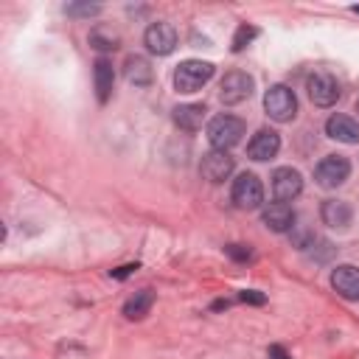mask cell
<instances>
[{"label":"cell","instance_id":"6da1fadb","mask_svg":"<svg viewBox=\"0 0 359 359\" xmlns=\"http://www.w3.org/2000/svg\"><path fill=\"white\" fill-rule=\"evenodd\" d=\"M210 79H213V65H210V62L185 59V62H180L177 70H174V90L191 95V93L202 90Z\"/></svg>","mask_w":359,"mask_h":359},{"label":"cell","instance_id":"7a4b0ae2","mask_svg":"<svg viewBox=\"0 0 359 359\" xmlns=\"http://www.w3.org/2000/svg\"><path fill=\"white\" fill-rule=\"evenodd\" d=\"M241 135H244V121L236 118V115H227L224 112V115L210 118V123H208V140L219 151H230L233 146H238L241 143Z\"/></svg>","mask_w":359,"mask_h":359},{"label":"cell","instance_id":"3957f363","mask_svg":"<svg viewBox=\"0 0 359 359\" xmlns=\"http://www.w3.org/2000/svg\"><path fill=\"white\" fill-rule=\"evenodd\" d=\"M264 109L275 123H289L297 115V95L286 84H272L264 93Z\"/></svg>","mask_w":359,"mask_h":359},{"label":"cell","instance_id":"277c9868","mask_svg":"<svg viewBox=\"0 0 359 359\" xmlns=\"http://www.w3.org/2000/svg\"><path fill=\"white\" fill-rule=\"evenodd\" d=\"M230 196H233V205L241 208V210H255L264 205V185L261 180L252 174V171H244L233 180V188H230Z\"/></svg>","mask_w":359,"mask_h":359},{"label":"cell","instance_id":"5b68a950","mask_svg":"<svg viewBox=\"0 0 359 359\" xmlns=\"http://www.w3.org/2000/svg\"><path fill=\"white\" fill-rule=\"evenodd\" d=\"M252 90H255V81H252L250 73H244V70H230V73H224V79H222V84H219V98H222V104L236 107V104L247 101V98L252 95Z\"/></svg>","mask_w":359,"mask_h":359},{"label":"cell","instance_id":"8992f818","mask_svg":"<svg viewBox=\"0 0 359 359\" xmlns=\"http://www.w3.org/2000/svg\"><path fill=\"white\" fill-rule=\"evenodd\" d=\"M348 177H351V160L342 154H325L314 165V180L323 188H339Z\"/></svg>","mask_w":359,"mask_h":359},{"label":"cell","instance_id":"52a82bcc","mask_svg":"<svg viewBox=\"0 0 359 359\" xmlns=\"http://www.w3.org/2000/svg\"><path fill=\"white\" fill-rule=\"evenodd\" d=\"M306 90H309L311 104H314V107H323V109H325V107H334V104L339 101V95H342L339 81H337L331 73H314V76H309Z\"/></svg>","mask_w":359,"mask_h":359},{"label":"cell","instance_id":"ba28073f","mask_svg":"<svg viewBox=\"0 0 359 359\" xmlns=\"http://www.w3.org/2000/svg\"><path fill=\"white\" fill-rule=\"evenodd\" d=\"M143 45H146L149 53H154V56H168V53L177 48V28H174L171 22L157 20V22H151V25L146 28Z\"/></svg>","mask_w":359,"mask_h":359},{"label":"cell","instance_id":"9c48e42d","mask_svg":"<svg viewBox=\"0 0 359 359\" xmlns=\"http://www.w3.org/2000/svg\"><path fill=\"white\" fill-rule=\"evenodd\" d=\"M233 168H236V160L230 157V151H219V149L205 151V154H202V163H199V174H202L208 182H213V185L224 182V180L233 174Z\"/></svg>","mask_w":359,"mask_h":359},{"label":"cell","instance_id":"30bf717a","mask_svg":"<svg viewBox=\"0 0 359 359\" xmlns=\"http://www.w3.org/2000/svg\"><path fill=\"white\" fill-rule=\"evenodd\" d=\"M269 180H272V194H275L278 202H292V199L300 196V191H303V177H300V171L292 168V165L275 168Z\"/></svg>","mask_w":359,"mask_h":359},{"label":"cell","instance_id":"8fae6325","mask_svg":"<svg viewBox=\"0 0 359 359\" xmlns=\"http://www.w3.org/2000/svg\"><path fill=\"white\" fill-rule=\"evenodd\" d=\"M280 151V135L275 132V129H258L255 135H252V140L247 143V154H250V160H258V163H264V160H272L275 154Z\"/></svg>","mask_w":359,"mask_h":359},{"label":"cell","instance_id":"7c38bea8","mask_svg":"<svg viewBox=\"0 0 359 359\" xmlns=\"http://www.w3.org/2000/svg\"><path fill=\"white\" fill-rule=\"evenodd\" d=\"M331 289L345 300H359V269L353 264H339L331 269Z\"/></svg>","mask_w":359,"mask_h":359},{"label":"cell","instance_id":"4fadbf2b","mask_svg":"<svg viewBox=\"0 0 359 359\" xmlns=\"http://www.w3.org/2000/svg\"><path fill=\"white\" fill-rule=\"evenodd\" d=\"M320 219L334 230H348L353 222V208L345 199H325L320 205Z\"/></svg>","mask_w":359,"mask_h":359},{"label":"cell","instance_id":"5bb4252c","mask_svg":"<svg viewBox=\"0 0 359 359\" xmlns=\"http://www.w3.org/2000/svg\"><path fill=\"white\" fill-rule=\"evenodd\" d=\"M294 210L286 205V202H269L264 210H261V222L272 230V233H289L294 227Z\"/></svg>","mask_w":359,"mask_h":359},{"label":"cell","instance_id":"9a60e30c","mask_svg":"<svg viewBox=\"0 0 359 359\" xmlns=\"http://www.w3.org/2000/svg\"><path fill=\"white\" fill-rule=\"evenodd\" d=\"M93 81H95V98L98 104H107L112 95V84H115V70L112 62L107 56H98L93 65Z\"/></svg>","mask_w":359,"mask_h":359},{"label":"cell","instance_id":"2e32d148","mask_svg":"<svg viewBox=\"0 0 359 359\" xmlns=\"http://www.w3.org/2000/svg\"><path fill=\"white\" fill-rule=\"evenodd\" d=\"M325 135L339 143H359V123L351 115H331L325 121Z\"/></svg>","mask_w":359,"mask_h":359},{"label":"cell","instance_id":"e0dca14e","mask_svg":"<svg viewBox=\"0 0 359 359\" xmlns=\"http://www.w3.org/2000/svg\"><path fill=\"white\" fill-rule=\"evenodd\" d=\"M123 79L135 87H149L151 79H154V70H151L146 56L135 53V56H126V62H123Z\"/></svg>","mask_w":359,"mask_h":359},{"label":"cell","instance_id":"ac0fdd59","mask_svg":"<svg viewBox=\"0 0 359 359\" xmlns=\"http://www.w3.org/2000/svg\"><path fill=\"white\" fill-rule=\"evenodd\" d=\"M205 104H180L174 109V123L185 132H196L202 129V121H205Z\"/></svg>","mask_w":359,"mask_h":359},{"label":"cell","instance_id":"d6986e66","mask_svg":"<svg viewBox=\"0 0 359 359\" xmlns=\"http://www.w3.org/2000/svg\"><path fill=\"white\" fill-rule=\"evenodd\" d=\"M151 306H154V292L151 289H140L123 303V317L126 320H143L151 311Z\"/></svg>","mask_w":359,"mask_h":359},{"label":"cell","instance_id":"ffe728a7","mask_svg":"<svg viewBox=\"0 0 359 359\" xmlns=\"http://www.w3.org/2000/svg\"><path fill=\"white\" fill-rule=\"evenodd\" d=\"M65 14H70V17H95V14H101V6L98 3H67Z\"/></svg>","mask_w":359,"mask_h":359},{"label":"cell","instance_id":"44dd1931","mask_svg":"<svg viewBox=\"0 0 359 359\" xmlns=\"http://www.w3.org/2000/svg\"><path fill=\"white\" fill-rule=\"evenodd\" d=\"M252 36H258V28H252V25H238V31H236V36H233V53L244 50V45H247Z\"/></svg>","mask_w":359,"mask_h":359},{"label":"cell","instance_id":"7402d4cb","mask_svg":"<svg viewBox=\"0 0 359 359\" xmlns=\"http://www.w3.org/2000/svg\"><path fill=\"white\" fill-rule=\"evenodd\" d=\"M115 42H118L115 36H101V31H93V34H90V45L98 48V50H115V48H118Z\"/></svg>","mask_w":359,"mask_h":359},{"label":"cell","instance_id":"603a6c76","mask_svg":"<svg viewBox=\"0 0 359 359\" xmlns=\"http://www.w3.org/2000/svg\"><path fill=\"white\" fill-rule=\"evenodd\" d=\"M224 250H227V255L236 258V261H247V258H250V250H247L244 244H230V247H224Z\"/></svg>","mask_w":359,"mask_h":359},{"label":"cell","instance_id":"cb8c5ba5","mask_svg":"<svg viewBox=\"0 0 359 359\" xmlns=\"http://www.w3.org/2000/svg\"><path fill=\"white\" fill-rule=\"evenodd\" d=\"M238 297H241V300H244V303H255V306H261V303H264V300H266V297H264V294H261V292H255V289H244V292H241V294H238Z\"/></svg>","mask_w":359,"mask_h":359},{"label":"cell","instance_id":"d4e9b609","mask_svg":"<svg viewBox=\"0 0 359 359\" xmlns=\"http://www.w3.org/2000/svg\"><path fill=\"white\" fill-rule=\"evenodd\" d=\"M135 269H137V264H123V266H118V269H112V272H109V275H112V278H118V280H121V278H129V275H132V272H135Z\"/></svg>","mask_w":359,"mask_h":359},{"label":"cell","instance_id":"484cf974","mask_svg":"<svg viewBox=\"0 0 359 359\" xmlns=\"http://www.w3.org/2000/svg\"><path fill=\"white\" fill-rule=\"evenodd\" d=\"M266 359H289V353H286V351H283L280 345H272V348H269V356H266Z\"/></svg>","mask_w":359,"mask_h":359},{"label":"cell","instance_id":"4316f807","mask_svg":"<svg viewBox=\"0 0 359 359\" xmlns=\"http://www.w3.org/2000/svg\"><path fill=\"white\" fill-rule=\"evenodd\" d=\"M353 11H356V14H359V6H353Z\"/></svg>","mask_w":359,"mask_h":359},{"label":"cell","instance_id":"83f0119b","mask_svg":"<svg viewBox=\"0 0 359 359\" xmlns=\"http://www.w3.org/2000/svg\"><path fill=\"white\" fill-rule=\"evenodd\" d=\"M356 109H359V101H356Z\"/></svg>","mask_w":359,"mask_h":359}]
</instances>
